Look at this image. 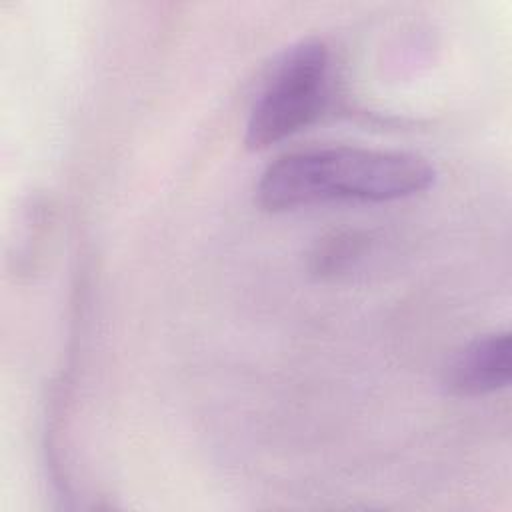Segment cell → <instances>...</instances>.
<instances>
[{
  "instance_id": "obj_3",
  "label": "cell",
  "mask_w": 512,
  "mask_h": 512,
  "mask_svg": "<svg viewBox=\"0 0 512 512\" xmlns=\"http://www.w3.org/2000/svg\"><path fill=\"white\" fill-rule=\"evenodd\" d=\"M512 346L508 332L470 342L448 368V388L460 396H484L510 384Z\"/></svg>"
},
{
  "instance_id": "obj_1",
  "label": "cell",
  "mask_w": 512,
  "mask_h": 512,
  "mask_svg": "<svg viewBox=\"0 0 512 512\" xmlns=\"http://www.w3.org/2000/svg\"><path fill=\"white\" fill-rule=\"evenodd\" d=\"M434 166L416 154L366 148H310L272 162L256 186L272 212L328 202H392L428 190Z\"/></svg>"
},
{
  "instance_id": "obj_2",
  "label": "cell",
  "mask_w": 512,
  "mask_h": 512,
  "mask_svg": "<svg viewBox=\"0 0 512 512\" xmlns=\"http://www.w3.org/2000/svg\"><path fill=\"white\" fill-rule=\"evenodd\" d=\"M330 52L318 40L290 48L254 100L246 122V144L262 150L308 128L326 108Z\"/></svg>"
}]
</instances>
